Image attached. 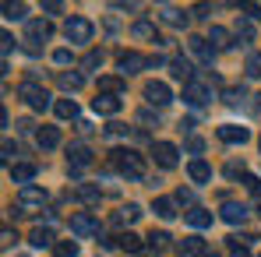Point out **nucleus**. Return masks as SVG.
Returning a JSON list of instances; mask_svg holds the SVG:
<instances>
[{
	"label": "nucleus",
	"mask_w": 261,
	"mask_h": 257,
	"mask_svg": "<svg viewBox=\"0 0 261 257\" xmlns=\"http://www.w3.org/2000/svg\"><path fill=\"white\" fill-rule=\"evenodd\" d=\"M92 113H99V117H117V113H120V95H95V99H92Z\"/></svg>",
	"instance_id": "13"
},
{
	"label": "nucleus",
	"mask_w": 261,
	"mask_h": 257,
	"mask_svg": "<svg viewBox=\"0 0 261 257\" xmlns=\"http://www.w3.org/2000/svg\"><path fill=\"white\" fill-rule=\"evenodd\" d=\"M14 155V145H11V137H4V162Z\"/></svg>",
	"instance_id": "50"
},
{
	"label": "nucleus",
	"mask_w": 261,
	"mask_h": 257,
	"mask_svg": "<svg viewBox=\"0 0 261 257\" xmlns=\"http://www.w3.org/2000/svg\"><path fill=\"white\" fill-rule=\"evenodd\" d=\"M18 95H21L25 106L36 109V113H46V109H49V92H46L43 85H36V81H21V85H18Z\"/></svg>",
	"instance_id": "2"
},
{
	"label": "nucleus",
	"mask_w": 261,
	"mask_h": 257,
	"mask_svg": "<svg viewBox=\"0 0 261 257\" xmlns=\"http://www.w3.org/2000/svg\"><path fill=\"white\" fill-rule=\"evenodd\" d=\"M208 43L216 46V49H229V46H233V36H229V28L212 25V28H208Z\"/></svg>",
	"instance_id": "25"
},
{
	"label": "nucleus",
	"mask_w": 261,
	"mask_h": 257,
	"mask_svg": "<svg viewBox=\"0 0 261 257\" xmlns=\"http://www.w3.org/2000/svg\"><path fill=\"white\" fill-rule=\"evenodd\" d=\"M11 49H14V39H11V32H4V36H0V53H4V60L11 56Z\"/></svg>",
	"instance_id": "42"
},
{
	"label": "nucleus",
	"mask_w": 261,
	"mask_h": 257,
	"mask_svg": "<svg viewBox=\"0 0 261 257\" xmlns=\"http://www.w3.org/2000/svg\"><path fill=\"white\" fill-rule=\"evenodd\" d=\"M71 233L82 236V240H85V236H95V233H99L95 215H92V212H74V215H71Z\"/></svg>",
	"instance_id": "8"
},
{
	"label": "nucleus",
	"mask_w": 261,
	"mask_h": 257,
	"mask_svg": "<svg viewBox=\"0 0 261 257\" xmlns=\"http://www.w3.org/2000/svg\"><path fill=\"white\" fill-rule=\"evenodd\" d=\"M176 254L180 257H208V243L201 236H187V240L176 243Z\"/></svg>",
	"instance_id": "12"
},
{
	"label": "nucleus",
	"mask_w": 261,
	"mask_h": 257,
	"mask_svg": "<svg viewBox=\"0 0 261 257\" xmlns=\"http://www.w3.org/2000/svg\"><path fill=\"white\" fill-rule=\"evenodd\" d=\"M237 173L244 176V162H229V166H226V176H237Z\"/></svg>",
	"instance_id": "49"
},
{
	"label": "nucleus",
	"mask_w": 261,
	"mask_h": 257,
	"mask_svg": "<svg viewBox=\"0 0 261 257\" xmlns=\"http://www.w3.org/2000/svg\"><path fill=\"white\" fill-rule=\"evenodd\" d=\"M145 67H152V56H141V53H134V49H124V53L117 56V71H120L124 78L145 71Z\"/></svg>",
	"instance_id": "5"
},
{
	"label": "nucleus",
	"mask_w": 261,
	"mask_h": 257,
	"mask_svg": "<svg viewBox=\"0 0 261 257\" xmlns=\"http://www.w3.org/2000/svg\"><path fill=\"white\" fill-rule=\"evenodd\" d=\"M106 134H110V137H120V134H127V127H124V124H110Z\"/></svg>",
	"instance_id": "48"
},
{
	"label": "nucleus",
	"mask_w": 261,
	"mask_h": 257,
	"mask_svg": "<svg viewBox=\"0 0 261 257\" xmlns=\"http://www.w3.org/2000/svg\"><path fill=\"white\" fill-rule=\"evenodd\" d=\"M247 74L251 78H261V53H251L247 56Z\"/></svg>",
	"instance_id": "39"
},
{
	"label": "nucleus",
	"mask_w": 261,
	"mask_h": 257,
	"mask_svg": "<svg viewBox=\"0 0 261 257\" xmlns=\"http://www.w3.org/2000/svg\"><path fill=\"white\" fill-rule=\"evenodd\" d=\"M145 243H148L152 250H166V247H170V233H152Z\"/></svg>",
	"instance_id": "37"
},
{
	"label": "nucleus",
	"mask_w": 261,
	"mask_h": 257,
	"mask_svg": "<svg viewBox=\"0 0 261 257\" xmlns=\"http://www.w3.org/2000/svg\"><path fill=\"white\" fill-rule=\"evenodd\" d=\"M92 32H95V25H92L88 18H67V25H64V36H67V43H74V46L92 43Z\"/></svg>",
	"instance_id": "3"
},
{
	"label": "nucleus",
	"mask_w": 261,
	"mask_h": 257,
	"mask_svg": "<svg viewBox=\"0 0 261 257\" xmlns=\"http://www.w3.org/2000/svg\"><path fill=\"white\" fill-rule=\"evenodd\" d=\"M124 92H127V85L120 78H110V74L99 78V95H124Z\"/></svg>",
	"instance_id": "29"
},
{
	"label": "nucleus",
	"mask_w": 261,
	"mask_h": 257,
	"mask_svg": "<svg viewBox=\"0 0 261 257\" xmlns=\"http://www.w3.org/2000/svg\"><path fill=\"white\" fill-rule=\"evenodd\" d=\"M117 240H120L117 247H120V250H127V254H141V250H145V240H141V236H134V233H120Z\"/></svg>",
	"instance_id": "28"
},
{
	"label": "nucleus",
	"mask_w": 261,
	"mask_h": 257,
	"mask_svg": "<svg viewBox=\"0 0 261 257\" xmlns=\"http://www.w3.org/2000/svg\"><path fill=\"white\" fill-rule=\"evenodd\" d=\"M43 11H46V14H60V11H64V4H57V0H46Z\"/></svg>",
	"instance_id": "47"
},
{
	"label": "nucleus",
	"mask_w": 261,
	"mask_h": 257,
	"mask_svg": "<svg viewBox=\"0 0 261 257\" xmlns=\"http://www.w3.org/2000/svg\"><path fill=\"white\" fill-rule=\"evenodd\" d=\"M29 243H32L36 250H43V247H57V243H53V229H46V225H36V229L29 233Z\"/></svg>",
	"instance_id": "23"
},
{
	"label": "nucleus",
	"mask_w": 261,
	"mask_h": 257,
	"mask_svg": "<svg viewBox=\"0 0 261 257\" xmlns=\"http://www.w3.org/2000/svg\"><path fill=\"white\" fill-rule=\"evenodd\" d=\"M14 240H18V236H14V229H4V233H0V243H4V250H7Z\"/></svg>",
	"instance_id": "46"
},
{
	"label": "nucleus",
	"mask_w": 261,
	"mask_h": 257,
	"mask_svg": "<svg viewBox=\"0 0 261 257\" xmlns=\"http://www.w3.org/2000/svg\"><path fill=\"white\" fill-rule=\"evenodd\" d=\"M49 36H53V25L46 18H36V21L25 25V43H46Z\"/></svg>",
	"instance_id": "11"
},
{
	"label": "nucleus",
	"mask_w": 261,
	"mask_h": 257,
	"mask_svg": "<svg viewBox=\"0 0 261 257\" xmlns=\"http://www.w3.org/2000/svg\"><path fill=\"white\" fill-rule=\"evenodd\" d=\"M53 113H57L60 120H78V102H74V99H57V102H53Z\"/></svg>",
	"instance_id": "27"
},
{
	"label": "nucleus",
	"mask_w": 261,
	"mask_h": 257,
	"mask_svg": "<svg viewBox=\"0 0 261 257\" xmlns=\"http://www.w3.org/2000/svg\"><path fill=\"white\" fill-rule=\"evenodd\" d=\"M240 11L251 14V18H261V4H240Z\"/></svg>",
	"instance_id": "44"
},
{
	"label": "nucleus",
	"mask_w": 261,
	"mask_h": 257,
	"mask_svg": "<svg viewBox=\"0 0 261 257\" xmlns=\"http://www.w3.org/2000/svg\"><path fill=\"white\" fill-rule=\"evenodd\" d=\"M67 159H71V173H82L92 162V148L88 145H71L67 148Z\"/></svg>",
	"instance_id": "15"
},
{
	"label": "nucleus",
	"mask_w": 261,
	"mask_h": 257,
	"mask_svg": "<svg viewBox=\"0 0 261 257\" xmlns=\"http://www.w3.org/2000/svg\"><path fill=\"white\" fill-rule=\"evenodd\" d=\"M53 254L57 257H78V240H60L53 247Z\"/></svg>",
	"instance_id": "34"
},
{
	"label": "nucleus",
	"mask_w": 261,
	"mask_h": 257,
	"mask_svg": "<svg viewBox=\"0 0 261 257\" xmlns=\"http://www.w3.org/2000/svg\"><path fill=\"white\" fill-rule=\"evenodd\" d=\"M43 205H46V190H43V187L29 183V187L18 190V212H21V215H32L36 208H43Z\"/></svg>",
	"instance_id": "4"
},
{
	"label": "nucleus",
	"mask_w": 261,
	"mask_h": 257,
	"mask_svg": "<svg viewBox=\"0 0 261 257\" xmlns=\"http://www.w3.org/2000/svg\"><path fill=\"white\" fill-rule=\"evenodd\" d=\"M145 102L148 106H170L173 102V92H170L166 81H148L145 85Z\"/></svg>",
	"instance_id": "9"
},
{
	"label": "nucleus",
	"mask_w": 261,
	"mask_h": 257,
	"mask_svg": "<svg viewBox=\"0 0 261 257\" xmlns=\"http://www.w3.org/2000/svg\"><path fill=\"white\" fill-rule=\"evenodd\" d=\"M187 218V225H194V229H205V225H212V212H205V208H191V212L184 215Z\"/></svg>",
	"instance_id": "31"
},
{
	"label": "nucleus",
	"mask_w": 261,
	"mask_h": 257,
	"mask_svg": "<svg viewBox=\"0 0 261 257\" xmlns=\"http://www.w3.org/2000/svg\"><path fill=\"white\" fill-rule=\"evenodd\" d=\"M71 60H74V56H71V49H53V64H57V67H67Z\"/></svg>",
	"instance_id": "40"
},
{
	"label": "nucleus",
	"mask_w": 261,
	"mask_h": 257,
	"mask_svg": "<svg viewBox=\"0 0 261 257\" xmlns=\"http://www.w3.org/2000/svg\"><path fill=\"white\" fill-rule=\"evenodd\" d=\"M85 67H88V71L102 67V49H92V53H88V56H85Z\"/></svg>",
	"instance_id": "41"
},
{
	"label": "nucleus",
	"mask_w": 261,
	"mask_h": 257,
	"mask_svg": "<svg viewBox=\"0 0 261 257\" xmlns=\"http://www.w3.org/2000/svg\"><path fill=\"white\" fill-rule=\"evenodd\" d=\"M170 71H173V78H180L184 85H187V81H194V67H191V60H187V56H173V60H170Z\"/></svg>",
	"instance_id": "21"
},
{
	"label": "nucleus",
	"mask_w": 261,
	"mask_h": 257,
	"mask_svg": "<svg viewBox=\"0 0 261 257\" xmlns=\"http://www.w3.org/2000/svg\"><path fill=\"white\" fill-rule=\"evenodd\" d=\"M233 257H251V254H247L244 247H237V250H233Z\"/></svg>",
	"instance_id": "51"
},
{
	"label": "nucleus",
	"mask_w": 261,
	"mask_h": 257,
	"mask_svg": "<svg viewBox=\"0 0 261 257\" xmlns=\"http://www.w3.org/2000/svg\"><path fill=\"white\" fill-rule=\"evenodd\" d=\"M219 141L222 145H244V141H251V130L237 127V124H226V127H219Z\"/></svg>",
	"instance_id": "14"
},
{
	"label": "nucleus",
	"mask_w": 261,
	"mask_h": 257,
	"mask_svg": "<svg viewBox=\"0 0 261 257\" xmlns=\"http://www.w3.org/2000/svg\"><path fill=\"white\" fill-rule=\"evenodd\" d=\"M208 99H212V85H208V81H198V78H194V81L184 85V102H187V106H205Z\"/></svg>",
	"instance_id": "6"
},
{
	"label": "nucleus",
	"mask_w": 261,
	"mask_h": 257,
	"mask_svg": "<svg viewBox=\"0 0 261 257\" xmlns=\"http://www.w3.org/2000/svg\"><path fill=\"white\" fill-rule=\"evenodd\" d=\"M74 197H78L82 205H99V197H102V194H99V187H95V183H82V187L74 190Z\"/></svg>",
	"instance_id": "30"
},
{
	"label": "nucleus",
	"mask_w": 261,
	"mask_h": 257,
	"mask_svg": "<svg viewBox=\"0 0 261 257\" xmlns=\"http://www.w3.org/2000/svg\"><path fill=\"white\" fill-rule=\"evenodd\" d=\"M7 173H11V180L21 183V187H29V183L36 180V166H32V162H14V166H7Z\"/></svg>",
	"instance_id": "17"
},
{
	"label": "nucleus",
	"mask_w": 261,
	"mask_h": 257,
	"mask_svg": "<svg viewBox=\"0 0 261 257\" xmlns=\"http://www.w3.org/2000/svg\"><path fill=\"white\" fill-rule=\"evenodd\" d=\"M176 201H180V205H191V208H198V205H194V194H191V190H184V187L176 190Z\"/></svg>",
	"instance_id": "43"
},
{
	"label": "nucleus",
	"mask_w": 261,
	"mask_h": 257,
	"mask_svg": "<svg viewBox=\"0 0 261 257\" xmlns=\"http://www.w3.org/2000/svg\"><path fill=\"white\" fill-rule=\"evenodd\" d=\"M138 218H141V205H134V201H130V205L120 208V212H113L110 222H113V225H127V222H138Z\"/></svg>",
	"instance_id": "22"
},
{
	"label": "nucleus",
	"mask_w": 261,
	"mask_h": 257,
	"mask_svg": "<svg viewBox=\"0 0 261 257\" xmlns=\"http://www.w3.org/2000/svg\"><path fill=\"white\" fill-rule=\"evenodd\" d=\"M187 176H191L194 183H208V180H212V166H208L205 159H191V162H187Z\"/></svg>",
	"instance_id": "18"
},
{
	"label": "nucleus",
	"mask_w": 261,
	"mask_h": 257,
	"mask_svg": "<svg viewBox=\"0 0 261 257\" xmlns=\"http://www.w3.org/2000/svg\"><path fill=\"white\" fill-rule=\"evenodd\" d=\"M110 166L120 176H127V180H145V159L134 148H113L110 152Z\"/></svg>",
	"instance_id": "1"
},
{
	"label": "nucleus",
	"mask_w": 261,
	"mask_h": 257,
	"mask_svg": "<svg viewBox=\"0 0 261 257\" xmlns=\"http://www.w3.org/2000/svg\"><path fill=\"white\" fill-rule=\"evenodd\" d=\"M159 18L173 28H187V21H191V14H184L180 7H159Z\"/></svg>",
	"instance_id": "20"
},
{
	"label": "nucleus",
	"mask_w": 261,
	"mask_h": 257,
	"mask_svg": "<svg viewBox=\"0 0 261 257\" xmlns=\"http://www.w3.org/2000/svg\"><path fill=\"white\" fill-rule=\"evenodd\" d=\"M152 212L159 215V218H166V222H170V218L176 215V201H173V197H155V205H152Z\"/></svg>",
	"instance_id": "32"
},
{
	"label": "nucleus",
	"mask_w": 261,
	"mask_h": 257,
	"mask_svg": "<svg viewBox=\"0 0 261 257\" xmlns=\"http://www.w3.org/2000/svg\"><path fill=\"white\" fill-rule=\"evenodd\" d=\"M222 222H229V225H244V222H247V205H237V201H226V205H222Z\"/></svg>",
	"instance_id": "16"
},
{
	"label": "nucleus",
	"mask_w": 261,
	"mask_h": 257,
	"mask_svg": "<svg viewBox=\"0 0 261 257\" xmlns=\"http://www.w3.org/2000/svg\"><path fill=\"white\" fill-rule=\"evenodd\" d=\"M152 155H155V162H159L163 169H176V162H180V159H176L180 152H176V145H170V141H155V145H152Z\"/></svg>",
	"instance_id": "10"
},
{
	"label": "nucleus",
	"mask_w": 261,
	"mask_h": 257,
	"mask_svg": "<svg viewBox=\"0 0 261 257\" xmlns=\"http://www.w3.org/2000/svg\"><path fill=\"white\" fill-rule=\"evenodd\" d=\"M4 18H7V21H25V4H11V0H7V4H4Z\"/></svg>",
	"instance_id": "35"
},
{
	"label": "nucleus",
	"mask_w": 261,
	"mask_h": 257,
	"mask_svg": "<svg viewBox=\"0 0 261 257\" xmlns=\"http://www.w3.org/2000/svg\"><path fill=\"white\" fill-rule=\"evenodd\" d=\"M244 187H247L254 197H261V180L254 176V173H244Z\"/></svg>",
	"instance_id": "38"
},
{
	"label": "nucleus",
	"mask_w": 261,
	"mask_h": 257,
	"mask_svg": "<svg viewBox=\"0 0 261 257\" xmlns=\"http://www.w3.org/2000/svg\"><path fill=\"white\" fill-rule=\"evenodd\" d=\"M187 49H191V56H198V64H205V67H212V56H216V46L208 43V36H191V39H187Z\"/></svg>",
	"instance_id": "7"
},
{
	"label": "nucleus",
	"mask_w": 261,
	"mask_h": 257,
	"mask_svg": "<svg viewBox=\"0 0 261 257\" xmlns=\"http://www.w3.org/2000/svg\"><path fill=\"white\" fill-rule=\"evenodd\" d=\"M201 148H205V141H201V137H187V152H194V155H198Z\"/></svg>",
	"instance_id": "45"
},
{
	"label": "nucleus",
	"mask_w": 261,
	"mask_h": 257,
	"mask_svg": "<svg viewBox=\"0 0 261 257\" xmlns=\"http://www.w3.org/2000/svg\"><path fill=\"white\" fill-rule=\"evenodd\" d=\"M244 99H247V92H244V88H237V85L222 88V102H226V106H240Z\"/></svg>",
	"instance_id": "33"
},
{
	"label": "nucleus",
	"mask_w": 261,
	"mask_h": 257,
	"mask_svg": "<svg viewBox=\"0 0 261 257\" xmlns=\"http://www.w3.org/2000/svg\"><path fill=\"white\" fill-rule=\"evenodd\" d=\"M130 36H134V39H152V43H163L152 21H134V25H130Z\"/></svg>",
	"instance_id": "26"
},
{
	"label": "nucleus",
	"mask_w": 261,
	"mask_h": 257,
	"mask_svg": "<svg viewBox=\"0 0 261 257\" xmlns=\"http://www.w3.org/2000/svg\"><path fill=\"white\" fill-rule=\"evenodd\" d=\"M254 205H258V212H261V197H254Z\"/></svg>",
	"instance_id": "52"
},
{
	"label": "nucleus",
	"mask_w": 261,
	"mask_h": 257,
	"mask_svg": "<svg viewBox=\"0 0 261 257\" xmlns=\"http://www.w3.org/2000/svg\"><path fill=\"white\" fill-rule=\"evenodd\" d=\"M240 39H244V43H254V25H251L247 18L237 21V43H240Z\"/></svg>",
	"instance_id": "36"
},
{
	"label": "nucleus",
	"mask_w": 261,
	"mask_h": 257,
	"mask_svg": "<svg viewBox=\"0 0 261 257\" xmlns=\"http://www.w3.org/2000/svg\"><path fill=\"white\" fill-rule=\"evenodd\" d=\"M36 145H39L43 152L57 148V145H60V127H39L36 130Z\"/></svg>",
	"instance_id": "19"
},
{
	"label": "nucleus",
	"mask_w": 261,
	"mask_h": 257,
	"mask_svg": "<svg viewBox=\"0 0 261 257\" xmlns=\"http://www.w3.org/2000/svg\"><path fill=\"white\" fill-rule=\"evenodd\" d=\"M57 81H60L64 92H78V88H85V74H78V71H60Z\"/></svg>",
	"instance_id": "24"
}]
</instances>
